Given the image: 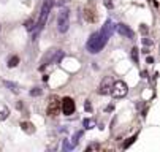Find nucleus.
Segmentation results:
<instances>
[{
  "mask_svg": "<svg viewBox=\"0 0 160 152\" xmlns=\"http://www.w3.org/2000/svg\"><path fill=\"white\" fill-rule=\"evenodd\" d=\"M52 3H54V0H44L43 5H41V11H40V19H38V24L33 30V35H32V40H37L38 33L41 32L43 26L46 24V21H48V16L51 13V8H52Z\"/></svg>",
  "mask_w": 160,
  "mask_h": 152,
  "instance_id": "1",
  "label": "nucleus"
},
{
  "mask_svg": "<svg viewBox=\"0 0 160 152\" xmlns=\"http://www.w3.org/2000/svg\"><path fill=\"white\" fill-rule=\"evenodd\" d=\"M106 41H108V38L103 37L100 32L92 33V35H90V38H89V41H87V51H89L90 54H97V52H100V51L105 48Z\"/></svg>",
  "mask_w": 160,
  "mask_h": 152,
  "instance_id": "2",
  "label": "nucleus"
},
{
  "mask_svg": "<svg viewBox=\"0 0 160 152\" xmlns=\"http://www.w3.org/2000/svg\"><path fill=\"white\" fill-rule=\"evenodd\" d=\"M62 57H63V52H62L60 49H57V48L49 49L46 54L43 56V59H41V62H40V63H41V65H40V70H43L44 67H48V65H51V63L60 62Z\"/></svg>",
  "mask_w": 160,
  "mask_h": 152,
  "instance_id": "3",
  "label": "nucleus"
},
{
  "mask_svg": "<svg viewBox=\"0 0 160 152\" xmlns=\"http://www.w3.org/2000/svg\"><path fill=\"white\" fill-rule=\"evenodd\" d=\"M70 27V14H68V10H62L57 14V30L60 33H65Z\"/></svg>",
  "mask_w": 160,
  "mask_h": 152,
  "instance_id": "4",
  "label": "nucleus"
},
{
  "mask_svg": "<svg viewBox=\"0 0 160 152\" xmlns=\"http://www.w3.org/2000/svg\"><path fill=\"white\" fill-rule=\"evenodd\" d=\"M128 92V86L124 82V81H116V82H112V87H111V95L114 98H122L125 97Z\"/></svg>",
  "mask_w": 160,
  "mask_h": 152,
  "instance_id": "5",
  "label": "nucleus"
},
{
  "mask_svg": "<svg viewBox=\"0 0 160 152\" xmlns=\"http://www.w3.org/2000/svg\"><path fill=\"white\" fill-rule=\"evenodd\" d=\"M76 110V105H75V100L70 98V97H65L62 100V113L65 116H72Z\"/></svg>",
  "mask_w": 160,
  "mask_h": 152,
  "instance_id": "6",
  "label": "nucleus"
},
{
  "mask_svg": "<svg viewBox=\"0 0 160 152\" xmlns=\"http://www.w3.org/2000/svg\"><path fill=\"white\" fill-rule=\"evenodd\" d=\"M114 29H116V30H118V33H119V35H122L124 38H128V40H133V38H135V32H133L127 24H122V22H121V24H118Z\"/></svg>",
  "mask_w": 160,
  "mask_h": 152,
  "instance_id": "7",
  "label": "nucleus"
},
{
  "mask_svg": "<svg viewBox=\"0 0 160 152\" xmlns=\"http://www.w3.org/2000/svg\"><path fill=\"white\" fill-rule=\"evenodd\" d=\"M112 78L111 76H106V78H103V81H102V84H100V89H98V92L102 94V95H108L109 92H111V87H112Z\"/></svg>",
  "mask_w": 160,
  "mask_h": 152,
  "instance_id": "8",
  "label": "nucleus"
},
{
  "mask_svg": "<svg viewBox=\"0 0 160 152\" xmlns=\"http://www.w3.org/2000/svg\"><path fill=\"white\" fill-rule=\"evenodd\" d=\"M46 113H48L49 116H56V114L59 113V98H57L56 95H52V97L49 98V103H48V110H46Z\"/></svg>",
  "mask_w": 160,
  "mask_h": 152,
  "instance_id": "9",
  "label": "nucleus"
},
{
  "mask_svg": "<svg viewBox=\"0 0 160 152\" xmlns=\"http://www.w3.org/2000/svg\"><path fill=\"white\" fill-rule=\"evenodd\" d=\"M114 27H116V26H114V22H112V21L111 19H108L106 21V22H105V26L102 27V30H100V33L103 35V37H106L108 40L111 38V35L114 33Z\"/></svg>",
  "mask_w": 160,
  "mask_h": 152,
  "instance_id": "10",
  "label": "nucleus"
},
{
  "mask_svg": "<svg viewBox=\"0 0 160 152\" xmlns=\"http://www.w3.org/2000/svg\"><path fill=\"white\" fill-rule=\"evenodd\" d=\"M21 127H22V130H24V132H27V133H32L33 130H35V128H33V125H32L30 122H22V124H21Z\"/></svg>",
  "mask_w": 160,
  "mask_h": 152,
  "instance_id": "11",
  "label": "nucleus"
},
{
  "mask_svg": "<svg viewBox=\"0 0 160 152\" xmlns=\"http://www.w3.org/2000/svg\"><path fill=\"white\" fill-rule=\"evenodd\" d=\"M5 86H7V87L8 89H11V92H18L19 89H18V84H14V82H11V81H5Z\"/></svg>",
  "mask_w": 160,
  "mask_h": 152,
  "instance_id": "12",
  "label": "nucleus"
},
{
  "mask_svg": "<svg viewBox=\"0 0 160 152\" xmlns=\"http://www.w3.org/2000/svg\"><path fill=\"white\" fill-rule=\"evenodd\" d=\"M138 54H140V49L135 46V48L132 49V59L135 60V63H138Z\"/></svg>",
  "mask_w": 160,
  "mask_h": 152,
  "instance_id": "13",
  "label": "nucleus"
},
{
  "mask_svg": "<svg viewBox=\"0 0 160 152\" xmlns=\"http://www.w3.org/2000/svg\"><path fill=\"white\" fill-rule=\"evenodd\" d=\"M135 140H136V135H135V136H130V138H128V140L124 143V149H128V147H130V146L135 143Z\"/></svg>",
  "mask_w": 160,
  "mask_h": 152,
  "instance_id": "14",
  "label": "nucleus"
},
{
  "mask_svg": "<svg viewBox=\"0 0 160 152\" xmlns=\"http://www.w3.org/2000/svg\"><path fill=\"white\" fill-rule=\"evenodd\" d=\"M18 63H19V59L14 56V57H11V59L8 60V67H11V68H13V67H16Z\"/></svg>",
  "mask_w": 160,
  "mask_h": 152,
  "instance_id": "15",
  "label": "nucleus"
},
{
  "mask_svg": "<svg viewBox=\"0 0 160 152\" xmlns=\"http://www.w3.org/2000/svg\"><path fill=\"white\" fill-rule=\"evenodd\" d=\"M73 147H75V146L68 143V140H63V150H72Z\"/></svg>",
  "mask_w": 160,
  "mask_h": 152,
  "instance_id": "16",
  "label": "nucleus"
},
{
  "mask_svg": "<svg viewBox=\"0 0 160 152\" xmlns=\"http://www.w3.org/2000/svg\"><path fill=\"white\" fill-rule=\"evenodd\" d=\"M30 95H32V97H40V95H41V89H38V87L32 89V91H30Z\"/></svg>",
  "mask_w": 160,
  "mask_h": 152,
  "instance_id": "17",
  "label": "nucleus"
},
{
  "mask_svg": "<svg viewBox=\"0 0 160 152\" xmlns=\"http://www.w3.org/2000/svg\"><path fill=\"white\" fill-rule=\"evenodd\" d=\"M82 125H84L86 128H92V122H90L89 119H84V120H82Z\"/></svg>",
  "mask_w": 160,
  "mask_h": 152,
  "instance_id": "18",
  "label": "nucleus"
},
{
  "mask_svg": "<svg viewBox=\"0 0 160 152\" xmlns=\"http://www.w3.org/2000/svg\"><path fill=\"white\" fill-rule=\"evenodd\" d=\"M7 116H8V111H0V120H3V119H7Z\"/></svg>",
  "mask_w": 160,
  "mask_h": 152,
  "instance_id": "19",
  "label": "nucleus"
},
{
  "mask_svg": "<svg viewBox=\"0 0 160 152\" xmlns=\"http://www.w3.org/2000/svg\"><path fill=\"white\" fill-rule=\"evenodd\" d=\"M84 108H86V111H92V106H90V103H89V100L84 103Z\"/></svg>",
  "mask_w": 160,
  "mask_h": 152,
  "instance_id": "20",
  "label": "nucleus"
},
{
  "mask_svg": "<svg viewBox=\"0 0 160 152\" xmlns=\"http://www.w3.org/2000/svg\"><path fill=\"white\" fill-rule=\"evenodd\" d=\"M32 26H33L32 21H27V22H26V29H27V30H32Z\"/></svg>",
  "mask_w": 160,
  "mask_h": 152,
  "instance_id": "21",
  "label": "nucleus"
},
{
  "mask_svg": "<svg viewBox=\"0 0 160 152\" xmlns=\"http://www.w3.org/2000/svg\"><path fill=\"white\" fill-rule=\"evenodd\" d=\"M143 43H144L146 46H151V45H152V41H151V40H148V38H143Z\"/></svg>",
  "mask_w": 160,
  "mask_h": 152,
  "instance_id": "22",
  "label": "nucleus"
},
{
  "mask_svg": "<svg viewBox=\"0 0 160 152\" xmlns=\"http://www.w3.org/2000/svg\"><path fill=\"white\" fill-rule=\"evenodd\" d=\"M92 149H98V144H90V146L87 147V150H92Z\"/></svg>",
  "mask_w": 160,
  "mask_h": 152,
  "instance_id": "23",
  "label": "nucleus"
},
{
  "mask_svg": "<svg viewBox=\"0 0 160 152\" xmlns=\"http://www.w3.org/2000/svg\"><path fill=\"white\" fill-rule=\"evenodd\" d=\"M105 5H106V7H108V8H112V3H111V2H109V0H106V2H105Z\"/></svg>",
  "mask_w": 160,
  "mask_h": 152,
  "instance_id": "24",
  "label": "nucleus"
},
{
  "mask_svg": "<svg viewBox=\"0 0 160 152\" xmlns=\"http://www.w3.org/2000/svg\"><path fill=\"white\" fill-rule=\"evenodd\" d=\"M146 62H148V63H152V62H154V59H152V57H148V59H146Z\"/></svg>",
  "mask_w": 160,
  "mask_h": 152,
  "instance_id": "25",
  "label": "nucleus"
},
{
  "mask_svg": "<svg viewBox=\"0 0 160 152\" xmlns=\"http://www.w3.org/2000/svg\"><path fill=\"white\" fill-rule=\"evenodd\" d=\"M141 78H148V71H143L141 73Z\"/></svg>",
  "mask_w": 160,
  "mask_h": 152,
  "instance_id": "26",
  "label": "nucleus"
}]
</instances>
